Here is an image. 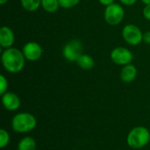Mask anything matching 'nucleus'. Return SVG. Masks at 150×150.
I'll list each match as a JSON object with an SVG mask.
<instances>
[{"mask_svg": "<svg viewBox=\"0 0 150 150\" xmlns=\"http://www.w3.org/2000/svg\"><path fill=\"white\" fill-rule=\"evenodd\" d=\"M110 57L113 63L122 67L132 63L134 60L133 53L125 47H117L113 48L110 54Z\"/></svg>", "mask_w": 150, "mask_h": 150, "instance_id": "obj_7", "label": "nucleus"}, {"mask_svg": "<svg viewBox=\"0 0 150 150\" xmlns=\"http://www.w3.org/2000/svg\"><path fill=\"white\" fill-rule=\"evenodd\" d=\"M22 53L25 58V60L29 62H35L40 59L43 54V48L42 47L35 42V41H29L26 42L22 47Z\"/></svg>", "mask_w": 150, "mask_h": 150, "instance_id": "obj_8", "label": "nucleus"}, {"mask_svg": "<svg viewBox=\"0 0 150 150\" xmlns=\"http://www.w3.org/2000/svg\"><path fill=\"white\" fill-rule=\"evenodd\" d=\"M83 54V43L77 39L68 41L62 48V55L69 62H76Z\"/></svg>", "mask_w": 150, "mask_h": 150, "instance_id": "obj_6", "label": "nucleus"}, {"mask_svg": "<svg viewBox=\"0 0 150 150\" xmlns=\"http://www.w3.org/2000/svg\"><path fill=\"white\" fill-rule=\"evenodd\" d=\"M98 2L102 4V5H104V6H108V5H110V4H113L114 3V0H98Z\"/></svg>", "mask_w": 150, "mask_h": 150, "instance_id": "obj_22", "label": "nucleus"}, {"mask_svg": "<svg viewBox=\"0 0 150 150\" xmlns=\"http://www.w3.org/2000/svg\"><path fill=\"white\" fill-rule=\"evenodd\" d=\"M8 1H9V0H0V4L4 5V4H5Z\"/></svg>", "mask_w": 150, "mask_h": 150, "instance_id": "obj_23", "label": "nucleus"}, {"mask_svg": "<svg viewBox=\"0 0 150 150\" xmlns=\"http://www.w3.org/2000/svg\"><path fill=\"white\" fill-rule=\"evenodd\" d=\"M142 2L143 4H145V5H146V4H150V0H142Z\"/></svg>", "mask_w": 150, "mask_h": 150, "instance_id": "obj_24", "label": "nucleus"}, {"mask_svg": "<svg viewBox=\"0 0 150 150\" xmlns=\"http://www.w3.org/2000/svg\"><path fill=\"white\" fill-rule=\"evenodd\" d=\"M143 41L150 45V31H147L143 33Z\"/></svg>", "mask_w": 150, "mask_h": 150, "instance_id": "obj_21", "label": "nucleus"}, {"mask_svg": "<svg viewBox=\"0 0 150 150\" xmlns=\"http://www.w3.org/2000/svg\"><path fill=\"white\" fill-rule=\"evenodd\" d=\"M41 7L47 12L53 13L61 7L59 0H41Z\"/></svg>", "mask_w": 150, "mask_h": 150, "instance_id": "obj_13", "label": "nucleus"}, {"mask_svg": "<svg viewBox=\"0 0 150 150\" xmlns=\"http://www.w3.org/2000/svg\"><path fill=\"white\" fill-rule=\"evenodd\" d=\"M81 0H59L60 6L63 9H71L76 7Z\"/></svg>", "mask_w": 150, "mask_h": 150, "instance_id": "obj_17", "label": "nucleus"}, {"mask_svg": "<svg viewBox=\"0 0 150 150\" xmlns=\"http://www.w3.org/2000/svg\"><path fill=\"white\" fill-rule=\"evenodd\" d=\"M15 42V34L11 28L4 25L0 28V46L2 48H9Z\"/></svg>", "mask_w": 150, "mask_h": 150, "instance_id": "obj_9", "label": "nucleus"}, {"mask_svg": "<svg viewBox=\"0 0 150 150\" xmlns=\"http://www.w3.org/2000/svg\"><path fill=\"white\" fill-rule=\"evenodd\" d=\"M36 149V142L32 137H25L23 138L18 145V150H35Z\"/></svg>", "mask_w": 150, "mask_h": 150, "instance_id": "obj_14", "label": "nucleus"}, {"mask_svg": "<svg viewBox=\"0 0 150 150\" xmlns=\"http://www.w3.org/2000/svg\"><path fill=\"white\" fill-rule=\"evenodd\" d=\"M121 33L124 40L131 46H138L143 41V33L136 25H126L123 27Z\"/></svg>", "mask_w": 150, "mask_h": 150, "instance_id": "obj_5", "label": "nucleus"}, {"mask_svg": "<svg viewBox=\"0 0 150 150\" xmlns=\"http://www.w3.org/2000/svg\"><path fill=\"white\" fill-rule=\"evenodd\" d=\"M125 17L124 8L117 3H113L105 7L104 11V18L110 25H120Z\"/></svg>", "mask_w": 150, "mask_h": 150, "instance_id": "obj_4", "label": "nucleus"}, {"mask_svg": "<svg viewBox=\"0 0 150 150\" xmlns=\"http://www.w3.org/2000/svg\"><path fill=\"white\" fill-rule=\"evenodd\" d=\"M2 103L8 111H16L20 106V98L13 92H6L2 95Z\"/></svg>", "mask_w": 150, "mask_h": 150, "instance_id": "obj_10", "label": "nucleus"}, {"mask_svg": "<svg viewBox=\"0 0 150 150\" xmlns=\"http://www.w3.org/2000/svg\"><path fill=\"white\" fill-rule=\"evenodd\" d=\"M10 142V135L9 134L4 130V129H1L0 130V148L4 149L5 148Z\"/></svg>", "mask_w": 150, "mask_h": 150, "instance_id": "obj_16", "label": "nucleus"}, {"mask_svg": "<svg viewBox=\"0 0 150 150\" xmlns=\"http://www.w3.org/2000/svg\"><path fill=\"white\" fill-rule=\"evenodd\" d=\"M136 76H137V69L132 63L123 66L120 71V78L122 82L126 83H129L134 81V79L136 78Z\"/></svg>", "mask_w": 150, "mask_h": 150, "instance_id": "obj_11", "label": "nucleus"}, {"mask_svg": "<svg viewBox=\"0 0 150 150\" xmlns=\"http://www.w3.org/2000/svg\"><path fill=\"white\" fill-rule=\"evenodd\" d=\"M137 1L138 0H120V2L126 6H132L134 4H136Z\"/></svg>", "mask_w": 150, "mask_h": 150, "instance_id": "obj_20", "label": "nucleus"}, {"mask_svg": "<svg viewBox=\"0 0 150 150\" xmlns=\"http://www.w3.org/2000/svg\"><path fill=\"white\" fill-rule=\"evenodd\" d=\"M76 62L83 70H90L95 65L94 59L88 54H83Z\"/></svg>", "mask_w": 150, "mask_h": 150, "instance_id": "obj_12", "label": "nucleus"}, {"mask_svg": "<svg viewBox=\"0 0 150 150\" xmlns=\"http://www.w3.org/2000/svg\"><path fill=\"white\" fill-rule=\"evenodd\" d=\"M1 62L7 72L16 74L24 69L25 58L22 53V50L11 47L2 51Z\"/></svg>", "mask_w": 150, "mask_h": 150, "instance_id": "obj_1", "label": "nucleus"}, {"mask_svg": "<svg viewBox=\"0 0 150 150\" xmlns=\"http://www.w3.org/2000/svg\"><path fill=\"white\" fill-rule=\"evenodd\" d=\"M36 124L35 117L28 112L18 113L11 120L12 129L17 133H28L35 128Z\"/></svg>", "mask_w": 150, "mask_h": 150, "instance_id": "obj_3", "label": "nucleus"}, {"mask_svg": "<svg viewBox=\"0 0 150 150\" xmlns=\"http://www.w3.org/2000/svg\"><path fill=\"white\" fill-rule=\"evenodd\" d=\"M21 6L27 11H35L41 6V0H20Z\"/></svg>", "mask_w": 150, "mask_h": 150, "instance_id": "obj_15", "label": "nucleus"}, {"mask_svg": "<svg viewBox=\"0 0 150 150\" xmlns=\"http://www.w3.org/2000/svg\"><path fill=\"white\" fill-rule=\"evenodd\" d=\"M7 89H8V81L4 75H1L0 76V94L4 95V93H6Z\"/></svg>", "mask_w": 150, "mask_h": 150, "instance_id": "obj_18", "label": "nucleus"}, {"mask_svg": "<svg viewBox=\"0 0 150 150\" xmlns=\"http://www.w3.org/2000/svg\"><path fill=\"white\" fill-rule=\"evenodd\" d=\"M142 14L147 20L150 21V4L145 5V7L143 8V11H142Z\"/></svg>", "mask_w": 150, "mask_h": 150, "instance_id": "obj_19", "label": "nucleus"}, {"mask_svg": "<svg viewBox=\"0 0 150 150\" xmlns=\"http://www.w3.org/2000/svg\"><path fill=\"white\" fill-rule=\"evenodd\" d=\"M150 141L149 131L144 127H136L133 128L127 138L129 147L134 149H142L148 145Z\"/></svg>", "mask_w": 150, "mask_h": 150, "instance_id": "obj_2", "label": "nucleus"}]
</instances>
